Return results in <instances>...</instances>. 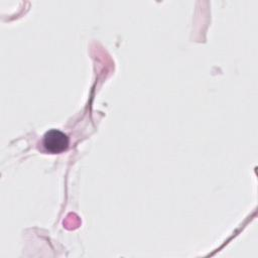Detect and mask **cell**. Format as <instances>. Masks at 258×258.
<instances>
[{"mask_svg":"<svg viewBox=\"0 0 258 258\" xmlns=\"http://www.w3.org/2000/svg\"><path fill=\"white\" fill-rule=\"evenodd\" d=\"M42 145L49 153H60L68 149L69 138L63 132L56 129H51L44 134Z\"/></svg>","mask_w":258,"mask_h":258,"instance_id":"cell-1","label":"cell"}]
</instances>
